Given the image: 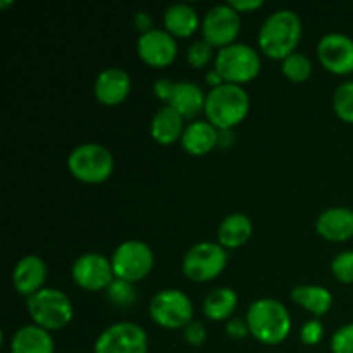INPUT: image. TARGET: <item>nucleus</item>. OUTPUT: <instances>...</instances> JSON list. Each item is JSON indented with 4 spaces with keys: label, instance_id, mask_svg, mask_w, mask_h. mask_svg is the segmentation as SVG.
I'll return each mask as SVG.
<instances>
[{
    "label": "nucleus",
    "instance_id": "b1692460",
    "mask_svg": "<svg viewBox=\"0 0 353 353\" xmlns=\"http://www.w3.org/2000/svg\"><path fill=\"white\" fill-rule=\"evenodd\" d=\"M292 299L296 305L303 307L314 316H324L333 305V295L327 288L319 285H300L292 290Z\"/></svg>",
    "mask_w": 353,
    "mask_h": 353
},
{
    "label": "nucleus",
    "instance_id": "bb28decb",
    "mask_svg": "<svg viewBox=\"0 0 353 353\" xmlns=\"http://www.w3.org/2000/svg\"><path fill=\"white\" fill-rule=\"evenodd\" d=\"M333 109L345 123H353V79L345 81L334 90Z\"/></svg>",
    "mask_w": 353,
    "mask_h": 353
},
{
    "label": "nucleus",
    "instance_id": "20e7f679",
    "mask_svg": "<svg viewBox=\"0 0 353 353\" xmlns=\"http://www.w3.org/2000/svg\"><path fill=\"white\" fill-rule=\"evenodd\" d=\"M26 309L33 324L47 331L65 327L74 314L71 299L59 288H41L34 295L28 296Z\"/></svg>",
    "mask_w": 353,
    "mask_h": 353
},
{
    "label": "nucleus",
    "instance_id": "1a4fd4ad",
    "mask_svg": "<svg viewBox=\"0 0 353 353\" xmlns=\"http://www.w3.org/2000/svg\"><path fill=\"white\" fill-rule=\"evenodd\" d=\"M148 312L159 326L179 330L193 321V303L181 290L165 288L152 296Z\"/></svg>",
    "mask_w": 353,
    "mask_h": 353
},
{
    "label": "nucleus",
    "instance_id": "a878e982",
    "mask_svg": "<svg viewBox=\"0 0 353 353\" xmlns=\"http://www.w3.org/2000/svg\"><path fill=\"white\" fill-rule=\"evenodd\" d=\"M281 69L283 74L288 79H292V81H305L310 76V72H312V61H310L309 55H305L303 52L295 50L293 54H290L288 57L283 59Z\"/></svg>",
    "mask_w": 353,
    "mask_h": 353
},
{
    "label": "nucleus",
    "instance_id": "dca6fc26",
    "mask_svg": "<svg viewBox=\"0 0 353 353\" xmlns=\"http://www.w3.org/2000/svg\"><path fill=\"white\" fill-rule=\"evenodd\" d=\"M131 92V76L123 68H105L97 74L93 93L105 105L124 102Z\"/></svg>",
    "mask_w": 353,
    "mask_h": 353
},
{
    "label": "nucleus",
    "instance_id": "aec40b11",
    "mask_svg": "<svg viewBox=\"0 0 353 353\" xmlns=\"http://www.w3.org/2000/svg\"><path fill=\"white\" fill-rule=\"evenodd\" d=\"M10 353H55V343L50 331L37 326V324H26L21 326L10 338L9 345Z\"/></svg>",
    "mask_w": 353,
    "mask_h": 353
},
{
    "label": "nucleus",
    "instance_id": "f3484780",
    "mask_svg": "<svg viewBox=\"0 0 353 353\" xmlns=\"http://www.w3.org/2000/svg\"><path fill=\"white\" fill-rule=\"evenodd\" d=\"M47 264L40 255H24L16 262L12 271V283L14 288L21 295L31 296L37 292H40L47 279Z\"/></svg>",
    "mask_w": 353,
    "mask_h": 353
},
{
    "label": "nucleus",
    "instance_id": "7c9ffc66",
    "mask_svg": "<svg viewBox=\"0 0 353 353\" xmlns=\"http://www.w3.org/2000/svg\"><path fill=\"white\" fill-rule=\"evenodd\" d=\"M331 352L353 353V323L345 324L334 331L333 338H331Z\"/></svg>",
    "mask_w": 353,
    "mask_h": 353
},
{
    "label": "nucleus",
    "instance_id": "f8f14e48",
    "mask_svg": "<svg viewBox=\"0 0 353 353\" xmlns=\"http://www.w3.org/2000/svg\"><path fill=\"white\" fill-rule=\"evenodd\" d=\"M202 34L209 43L214 47H226V45L234 43L238 33L241 28L240 12L231 6L226 3H216L210 7L202 17Z\"/></svg>",
    "mask_w": 353,
    "mask_h": 353
},
{
    "label": "nucleus",
    "instance_id": "2eb2a0df",
    "mask_svg": "<svg viewBox=\"0 0 353 353\" xmlns=\"http://www.w3.org/2000/svg\"><path fill=\"white\" fill-rule=\"evenodd\" d=\"M138 55L147 64L162 68L171 64L178 55V43L176 38L162 28H152L138 37Z\"/></svg>",
    "mask_w": 353,
    "mask_h": 353
},
{
    "label": "nucleus",
    "instance_id": "412c9836",
    "mask_svg": "<svg viewBox=\"0 0 353 353\" xmlns=\"http://www.w3.org/2000/svg\"><path fill=\"white\" fill-rule=\"evenodd\" d=\"M162 21L172 37H190L202 24L196 9L188 2L169 3L162 14Z\"/></svg>",
    "mask_w": 353,
    "mask_h": 353
},
{
    "label": "nucleus",
    "instance_id": "72a5a7b5",
    "mask_svg": "<svg viewBox=\"0 0 353 353\" xmlns=\"http://www.w3.org/2000/svg\"><path fill=\"white\" fill-rule=\"evenodd\" d=\"M226 333L228 336L233 340H243L250 330H248L247 319H240V317H231L226 324Z\"/></svg>",
    "mask_w": 353,
    "mask_h": 353
},
{
    "label": "nucleus",
    "instance_id": "ddd939ff",
    "mask_svg": "<svg viewBox=\"0 0 353 353\" xmlns=\"http://www.w3.org/2000/svg\"><path fill=\"white\" fill-rule=\"evenodd\" d=\"M72 279L79 288L86 292H102L110 286L116 279L112 269V262L102 254L97 252H86L79 255L71 268Z\"/></svg>",
    "mask_w": 353,
    "mask_h": 353
},
{
    "label": "nucleus",
    "instance_id": "393cba45",
    "mask_svg": "<svg viewBox=\"0 0 353 353\" xmlns=\"http://www.w3.org/2000/svg\"><path fill=\"white\" fill-rule=\"evenodd\" d=\"M238 307V295L230 286H221L207 293L202 310L210 321H230Z\"/></svg>",
    "mask_w": 353,
    "mask_h": 353
},
{
    "label": "nucleus",
    "instance_id": "9b49d317",
    "mask_svg": "<svg viewBox=\"0 0 353 353\" xmlns=\"http://www.w3.org/2000/svg\"><path fill=\"white\" fill-rule=\"evenodd\" d=\"M148 336L141 326L130 321L110 324L97 338L93 353H147Z\"/></svg>",
    "mask_w": 353,
    "mask_h": 353
},
{
    "label": "nucleus",
    "instance_id": "cd10ccee",
    "mask_svg": "<svg viewBox=\"0 0 353 353\" xmlns=\"http://www.w3.org/2000/svg\"><path fill=\"white\" fill-rule=\"evenodd\" d=\"M216 59L214 54V45L209 43L205 38L202 40H195L190 43L188 50H186V61L193 68H203L210 62V59Z\"/></svg>",
    "mask_w": 353,
    "mask_h": 353
},
{
    "label": "nucleus",
    "instance_id": "473e14b6",
    "mask_svg": "<svg viewBox=\"0 0 353 353\" xmlns=\"http://www.w3.org/2000/svg\"><path fill=\"white\" fill-rule=\"evenodd\" d=\"M183 336L188 341L192 347H200L203 345V341L207 340V330L203 326V323L200 321H190L185 327H183Z\"/></svg>",
    "mask_w": 353,
    "mask_h": 353
},
{
    "label": "nucleus",
    "instance_id": "c85d7f7f",
    "mask_svg": "<svg viewBox=\"0 0 353 353\" xmlns=\"http://www.w3.org/2000/svg\"><path fill=\"white\" fill-rule=\"evenodd\" d=\"M109 300H112L116 305L128 307L137 300V292L133 288V283L123 281V279H114L109 288L105 290Z\"/></svg>",
    "mask_w": 353,
    "mask_h": 353
},
{
    "label": "nucleus",
    "instance_id": "39448f33",
    "mask_svg": "<svg viewBox=\"0 0 353 353\" xmlns=\"http://www.w3.org/2000/svg\"><path fill=\"white\" fill-rule=\"evenodd\" d=\"M68 168L79 181L97 185L110 178L114 171V157L103 145L86 141L69 152Z\"/></svg>",
    "mask_w": 353,
    "mask_h": 353
},
{
    "label": "nucleus",
    "instance_id": "2f4dec72",
    "mask_svg": "<svg viewBox=\"0 0 353 353\" xmlns=\"http://www.w3.org/2000/svg\"><path fill=\"white\" fill-rule=\"evenodd\" d=\"M324 336V326L319 319H310L307 321L305 324L300 330V340L303 341L309 347H314V345L319 343Z\"/></svg>",
    "mask_w": 353,
    "mask_h": 353
},
{
    "label": "nucleus",
    "instance_id": "0eeeda50",
    "mask_svg": "<svg viewBox=\"0 0 353 353\" xmlns=\"http://www.w3.org/2000/svg\"><path fill=\"white\" fill-rule=\"evenodd\" d=\"M228 264L226 248L216 241L195 243L183 257V272L188 279L205 283L217 278Z\"/></svg>",
    "mask_w": 353,
    "mask_h": 353
},
{
    "label": "nucleus",
    "instance_id": "4be33fe9",
    "mask_svg": "<svg viewBox=\"0 0 353 353\" xmlns=\"http://www.w3.org/2000/svg\"><path fill=\"white\" fill-rule=\"evenodd\" d=\"M185 117L174 110L172 107H169L165 103L164 107L157 110L152 117L150 123V133L155 138V141L162 145H171L176 140H181V134L185 131V123H183Z\"/></svg>",
    "mask_w": 353,
    "mask_h": 353
},
{
    "label": "nucleus",
    "instance_id": "5701e85b",
    "mask_svg": "<svg viewBox=\"0 0 353 353\" xmlns=\"http://www.w3.org/2000/svg\"><path fill=\"white\" fill-rule=\"evenodd\" d=\"M254 231L252 219L243 212H233L224 217L217 230V243L224 248H238L247 243Z\"/></svg>",
    "mask_w": 353,
    "mask_h": 353
},
{
    "label": "nucleus",
    "instance_id": "6e6552de",
    "mask_svg": "<svg viewBox=\"0 0 353 353\" xmlns=\"http://www.w3.org/2000/svg\"><path fill=\"white\" fill-rule=\"evenodd\" d=\"M110 262L117 279L137 283L147 278L154 269V252L145 241L126 240L117 245Z\"/></svg>",
    "mask_w": 353,
    "mask_h": 353
},
{
    "label": "nucleus",
    "instance_id": "9d476101",
    "mask_svg": "<svg viewBox=\"0 0 353 353\" xmlns=\"http://www.w3.org/2000/svg\"><path fill=\"white\" fill-rule=\"evenodd\" d=\"M155 95L168 102L169 107L178 110L183 117H193L205 107V93L202 86L190 79L172 81L169 78H159L154 85Z\"/></svg>",
    "mask_w": 353,
    "mask_h": 353
},
{
    "label": "nucleus",
    "instance_id": "f257e3e1",
    "mask_svg": "<svg viewBox=\"0 0 353 353\" xmlns=\"http://www.w3.org/2000/svg\"><path fill=\"white\" fill-rule=\"evenodd\" d=\"M302 19L292 9L269 14L259 30L257 41L262 54L271 59H286L293 54L302 38Z\"/></svg>",
    "mask_w": 353,
    "mask_h": 353
},
{
    "label": "nucleus",
    "instance_id": "f704fd0d",
    "mask_svg": "<svg viewBox=\"0 0 353 353\" xmlns=\"http://www.w3.org/2000/svg\"><path fill=\"white\" fill-rule=\"evenodd\" d=\"M231 6L238 10V12H245V10H255L259 7L264 6L262 0H230Z\"/></svg>",
    "mask_w": 353,
    "mask_h": 353
},
{
    "label": "nucleus",
    "instance_id": "423d86ee",
    "mask_svg": "<svg viewBox=\"0 0 353 353\" xmlns=\"http://www.w3.org/2000/svg\"><path fill=\"white\" fill-rule=\"evenodd\" d=\"M214 65L224 81L241 85V83L252 81L261 72L262 61L254 47L234 41L216 52Z\"/></svg>",
    "mask_w": 353,
    "mask_h": 353
},
{
    "label": "nucleus",
    "instance_id": "4468645a",
    "mask_svg": "<svg viewBox=\"0 0 353 353\" xmlns=\"http://www.w3.org/2000/svg\"><path fill=\"white\" fill-rule=\"evenodd\" d=\"M317 57L334 74L353 72V38L340 31L326 33L317 43Z\"/></svg>",
    "mask_w": 353,
    "mask_h": 353
},
{
    "label": "nucleus",
    "instance_id": "a211bd4d",
    "mask_svg": "<svg viewBox=\"0 0 353 353\" xmlns=\"http://www.w3.org/2000/svg\"><path fill=\"white\" fill-rule=\"evenodd\" d=\"M316 230L324 240H350L353 238V209L345 205H334L323 210L316 221Z\"/></svg>",
    "mask_w": 353,
    "mask_h": 353
},
{
    "label": "nucleus",
    "instance_id": "7ed1b4c3",
    "mask_svg": "<svg viewBox=\"0 0 353 353\" xmlns=\"http://www.w3.org/2000/svg\"><path fill=\"white\" fill-rule=\"evenodd\" d=\"M248 110H250V97L247 90L241 85L226 81L210 88L203 107L207 121H210L219 131L233 130L247 117Z\"/></svg>",
    "mask_w": 353,
    "mask_h": 353
},
{
    "label": "nucleus",
    "instance_id": "f03ea898",
    "mask_svg": "<svg viewBox=\"0 0 353 353\" xmlns=\"http://www.w3.org/2000/svg\"><path fill=\"white\" fill-rule=\"evenodd\" d=\"M250 334L264 345H279L292 331V317L285 303L276 299H259L245 316Z\"/></svg>",
    "mask_w": 353,
    "mask_h": 353
},
{
    "label": "nucleus",
    "instance_id": "6ab92c4d",
    "mask_svg": "<svg viewBox=\"0 0 353 353\" xmlns=\"http://www.w3.org/2000/svg\"><path fill=\"white\" fill-rule=\"evenodd\" d=\"M179 141L188 154L205 155L219 145V130L210 121H192L185 126Z\"/></svg>",
    "mask_w": 353,
    "mask_h": 353
},
{
    "label": "nucleus",
    "instance_id": "c756f323",
    "mask_svg": "<svg viewBox=\"0 0 353 353\" xmlns=\"http://www.w3.org/2000/svg\"><path fill=\"white\" fill-rule=\"evenodd\" d=\"M331 272L341 283H353V250L340 252L331 262Z\"/></svg>",
    "mask_w": 353,
    "mask_h": 353
},
{
    "label": "nucleus",
    "instance_id": "c9c22d12",
    "mask_svg": "<svg viewBox=\"0 0 353 353\" xmlns=\"http://www.w3.org/2000/svg\"><path fill=\"white\" fill-rule=\"evenodd\" d=\"M133 21L134 24H137L138 30H141V33L152 30V17L148 16V12H145V10H140V12L134 14Z\"/></svg>",
    "mask_w": 353,
    "mask_h": 353
}]
</instances>
